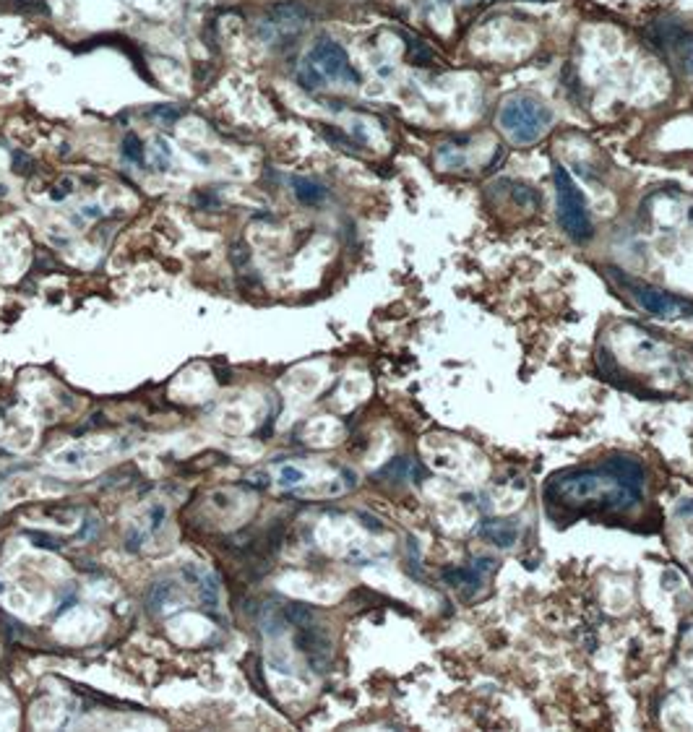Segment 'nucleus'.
I'll use <instances>...</instances> for the list:
<instances>
[{
    "label": "nucleus",
    "mask_w": 693,
    "mask_h": 732,
    "mask_svg": "<svg viewBox=\"0 0 693 732\" xmlns=\"http://www.w3.org/2000/svg\"><path fill=\"white\" fill-rule=\"evenodd\" d=\"M647 472L636 459L612 456L592 469H571L545 485V506L574 516H618L644 495Z\"/></svg>",
    "instance_id": "f257e3e1"
},
{
    "label": "nucleus",
    "mask_w": 693,
    "mask_h": 732,
    "mask_svg": "<svg viewBox=\"0 0 693 732\" xmlns=\"http://www.w3.org/2000/svg\"><path fill=\"white\" fill-rule=\"evenodd\" d=\"M297 81L310 89L318 92L326 89L331 83L339 86H360V74H357L346 50L334 39H318L308 55L302 57L300 71H297Z\"/></svg>",
    "instance_id": "f03ea898"
},
{
    "label": "nucleus",
    "mask_w": 693,
    "mask_h": 732,
    "mask_svg": "<svg viewBox=\"0 0 693 732\" xmlns=\"http://www.w3.org/2000/svg\"><path fill=\"white\" fill-rule=\"evenodd\" d=\"M550 120L553 118L545 104H539L532 97H511L503 102L501 112H498V126L519 147H529L539 141L550 128Z\"/></svg>",
    "instance_id": "7ed1b4c3"
},
{
    "label": "nucleus",
    "mask_w": 693,
    "mask_h": 732,
    "mask_svg": "<svg viewBox=\"0 0 693 732\" xmlns=\"http://www.w3.org/2000/svg\"><path fill=\"white\" fill-rule=\"evenodd\" d=\"M556 193L558 219H560V227L568 232V238L576 240V243L592 238V222H589L586 201H584L581 191L576 188L571 175L565 172L563 167H556Z\"/></svg>",
    "instance_id": "20e7f679"
},
{
    "label": "nucleus",
    "mask_w": 693,
    "mask_h": 732,
    "mask_svg": "<svg viewBox=\"0 0 693 732\" xmlns=\"http://www.w3.org/2000/svg\"><path fill=\"white\" fill-rule=\"evenodd\" d=\"M310 19V11L297 0H282L269 8V16L258 24V37L266 45H287L300 34Z\"/></svg>",
    "instance_id": "39448f33"
},
{
    "label": "nucleus",
    "mask_w": 693,
    "mask_h": 732,
    "mask_svg": "<svg viewBox=\"0 0 693 732\" xmlns=\"http://www.w3.org/2000/svg\"><path fill=\"white\" fill-rule=\"evenodd\" d=\"M623 282H626L628 294L636 300L638 308L647 311L649 316H654V318H680V316H691L693 313L691 300L662 292V290H657V287L644 282H633V279H623Z\"/></svg>",
    "instance_id": "423d86ee"
},
{
    "label": "nucleus",
    "mask_w": 693,
    "mask_h": 732,
    "mask_svg": "<svg viewBox=\"0 0 693 732\" xmlns=\"http://www.w3.org/2000/svg\"><path fill=\"white\" fill-rule=\"evenodd\" d=\"M495 568H498V560L495 558H474L472 563H466V566H456V568H448L443 578L448 581V586H454L462 592V597L466 599H472L483 592L487 581L492 578L495 574Z\"/></svg>",
    "instance_id": "0eeeda50"
},
{
    "label": "nucleus",
    "mask_w": 693,
    "mask_h": 732,
    "mask_svg": "<svg viewBox=\"0 0 693 732\" xmlns=\"http://www.w3.org/2000/svg\"><path fill=\"white\" fill-rule=\"evenodd\" d=\"M485 537L495 545H501V548H511L513 542L519 540L521 534V527L513 519H487V522L480 527Z\"/></svg>",
    "instance_id": "6e6552de"
},
{
    "label": "nucleus",
    "mask_w": 693,
    "mask_h": 732,
    "mask_svg": "<svg viewBox=\"0 0 693 732\" xmlns=\"http://www.w3.org/2000/svg\"><path fill=\"white\" fill-rule=\"evenodd\" d=\"M292 191L297 196V201L305 206H316L326 198V188L310 177H292Z\"/></svg>",
    "instance_id": "1a4fd4ad"
},
{
    "label": "nucleus",
    "mask_w": 693,
    "mask_h": 732,
    "mask_svg": "<svg viewBox=\"0 0 693 732\" xmlns=\"http://www.w3.org/2000/svg\"><path fill=\"white\" fill-rule=\"evenodd\" d=\"M282 615H284V621L290 623V625H297V628H302V625H310V623H313V618H316L313 607H308V604H302V602L284 604Z\"/></svg>",
    "instance_id": "9d476101"
},
{
    "label": "nucleus",
    "mask_w": 693,
    "mask_h": 732,
    "mask_svg": "<svg viewBox=\"0 0 693 732\" xmlns=\"http://www.w3.org/2000/svg\"><path fill=\"white\" fill-rule=\"evenodd\" d=\"M201 586V602L206 610H217L219 607V578L214 574H203L199 581Z\"/></svg>",
    "instance_id": "9b49d317"
},
{
    "label": "nucleus",
    "mask_w": 693,
    "mask_h": 732,
    "mask_svg": "<svg viewBox=\"0 0 693 732\" xmlns=\"http://www.w3.org/2000/svg\"><path fill=\"white\" fill-rule=\"evenodd\" d=\"M120 154H123V159L133 162V165H144V144H141V138L136 133H126L123 144H120Z\"/></svg>",
    "instance_id": "f8f14e48"
},
{
    "label": "nucleus",
    "mask_w": 693,
    "mask_h": 732,
    "mask_svg": "<svg viewBox=\"0 0 693 732\" xmlns=\"http://www.w3.org/2000/svg\"><path fill=\"white\" fill-rule=\"evenodd\" d=\"M173 592H175L173 581H156V584L149 589V595H146L149 610H152V613H156V610H159V607H162V604L167 602L170 597H173Z\"/></svg>",
    "instance_id": "ddd939ff"
},
{
    "label": "nucleus",
    "mask_w": 693,
    "mask_h": 732,
    "mask_svg": "<svg viewBox=\"0 0 693 732\" xmlns=\"http://www.w3.org/2000/svg\"><path fill=\"white\" fill-rule=\"evenodd\" d=\"M282 537H284V527H282V524H274L271 529L266 531V537H264V558L274 555L276 550L282 548Z\"/></svg>",
    "instance_id": "4468645a"
},
{
    "label": "nucleus",
    "mask_w": 693,
    "mask_h": 732,
    "mask_svg": "<svg viewBox=\"0 0 693 732\" xmlns=\"http://www.w3.org/2000/svg\"><path fill=\"white\" fill-rule=\"evenodd\" d=\"M229 261H232L235 269H245V266L250 264V245L243 243V240L232 243V248H229Z\"/></svg>",
    "instance_id": "2eb2a0df"
},
{
    "label": "nucleus",
    "mask_w": 693,
    "mask_h": 732,
    "mask_svg": "<svg viewBox=\"0 0 693 732\" xmlns=\"http://www.w3.org/2000/svg\"><path fill=\"white\" fill-rule=\"evenodd\" d=\"M182 115L180 107H175V104H156V107H152V118H156L159 123H164V126H173V123H177Z\"/></svg>",
    "instance_id": "dca6fc26"
},
{
    "label": "nucleus",
    "mask_w": 693,
    "mask_h": 732,
    "mask_svg": "<svg viewBox=\"0 0 693 732\" xmlns=\"http://www.w3.org/2000/svg\"><path fill=\"white\" fill-rule=\"evenodd\" d=\"M170 159H173V149L164 138H156L154 141V167L156 170H170Z\"/></svg>",
    "instance_id": "f3484780"
},
{
    "label": "nucleus",
    "mask_w": 693,
    "mask_h": 732,
    "mask_svg": "<svg viewBox=\"0 0 693 732\" xmlns=\"http://www.w3.org/2000/svg\"><path fill=\"white\" fill-rule=\"evenodd\" d=\"M27 537L29 540H34L36 548H45V550H60L65 545V540H60V537H53V534H47V531H27Z\"/></svg>",
    "instance_id": "a211bd4d"
},
{
    "label": "nucleus",
    "mask_w": 693,
    "mask_h": 732,
    "mask_svg": "<svg viewBox=\"0 0 693 732\" xmlns=\"http://www.w3.org/2000/svg\"><path fill=\"white\" fill-rule=\"evenodd\" d=\"M34 159L27 156L24 151H13V172L16 175H32L34 172Z\"/></svg>",
    "instance_id": "6ab92c4d"
},
{
    "label": "nucleus",
    "mask_w": 693,
    "mask_h": 732,
    "mask_svg": "<svg viewBox=\"0 0 693 732\" xmlns=\"http://www.w3.org/2000/svg\"><path fill=\"white\" fill-rule=\"evenodd\" d=\"M0 621L6 623V625H0V631H3V636H6L8 641H13L16 636H21V631H24V628H21V623H18V621L8 618L6 613H0Z\"/></svg>",
    "instance_id": "aec40b11"
},
{
    "label": "nucleus",
    "mask_w": 693,
    "mask_h": 732,
    "mask_svg": "<svg viewBox=\"0 0 693 732\" xmlns=\"http://www.w3.org/2000/svg\"><path fill=\"white\" fill-rule=\"evenodd\" d=\"M302 480H305V472H302L300 467H282V485L284 487L300 485Z\"/></svg>",
    "instance_id": "412c9836"
},
{
    "label": "nucleus",
    "mask_w": 693,
    "mask_h": 732,
    "mask_svg": "<svg viewBox=\"0 0 693 732\" xmlns=\"http://www.w3.org/2000/svg\"><path fill=\"white\" fill-rule=\"evenodd\" d=\"M71 193H73V177H63L60 183L55 185V191L50 193V196H53V201H65Z\"/></svg>",
    "instance_id": "4be33fe9"
},
{
    "label": "nucleus",
    "mask_w": 693,
    "mask_h": 732,
    "mask_svg": "<svg viewBox=\"0 0 693 732\" xmlns=\"http://www.w3.org/2000/svg\"><path fill=\"white\" fill-rule=\"evenodd\" d=\"M97 529H100V522H97V519H86L76 537H79V540H89V537L97 534Z\"/></svg>",
    "instance_id": "5701e85b"
},
{
    "label": "nucleus",
    "mask_w": 693,
    "mask_h": 732,
    "mask_svg": "<svg viewBox=\"0 0 693 732\" xmlns=\"http://www.w3.org/2000/svg\"><path fill=\"white\" fill-rule=\"evenodd\" d=\"M196 201H199V206H209V209H219V198L214 196V193H201V196H196Z\"/></svg>",
    "instance_id": "b1692460"
},
{
    "label": "nucleus",
    "mask_w": 693,
    "mask_h": 732,
    "mask_svg": "<svg viewBox=\"0 0 693 732\" xmlns=\"http://www.w3.org/2000/svg\"><path fill=\"white\" fill-rule=\"evenodd\" d=\"M73 604H76V595H73V592H71V595L65 597L63 602L58 604V610H55V618H60V615H63V613H68V610H71Z\"/></svg>",
    "instance_id": "393cba45"
},
{
    "label": "nucleus",
    "mask_w": 693,
    "mask_h": 732,
    "mask_svg": "<svg viewBox=\"0 0 693 732\" xmlns=\"http://www.w3.org/2000/svg\"><path fill=\"white\" fill-rule=\"evenodd\" d=\"M126 548L130 550V553H136V550L141 548V534H138V531H128V537H126Z\"/></svg>",
    "instance_id": "a878e982"
},
{
    "label": "nucleus",
    "mask_w": 693,
    "mask_h": 732,
    "mask_svg": "<svg viewBox=\"0 0 693 732\" xmlns=\"http://www.w3.org/2000/svg\"><path fill=\"white\" fill-rule=\"evenodd\" d=\"M164 522V508L162 506H154V511H152V529H159Z\"/></svg>",
    "instance_id": "bb28decb"
},
{
    "label": "nucleus",
    "mask_w": 693,
    "mask_h": 732,
    "mask_svg": "<svg viewBox=\"0 0 693 732\" xmlns=\"http://www.w3.org/2000/svg\"><path fill=\"white\" fill-rule=\"evenodd\" d=\"M182 576L188 578L191 584H199V581H201V574H199V568H196V566H185V568H182Z\"/></svg>",
    "instance_id": "cd10ccee"
},
{
    "label": "nucleus",
    "mask_w": 693,
    "mask_h": 732,
    "mask_svg": "<svg viewBox=\"0 0 693 732\" xmlns=\"http://www.w3.org/2000/svg\"><path fill=\"white\" fill-rule=\"evenodd\" d=\"M248 485H250V487H255V490H264V487L269 485V477L258 475V477H253V480H248Z\"/></svg>",
    "instance_id": "c85d7f7f"
},
{
    "label": "nucleus",
    "mask_w": 693,
    "mask_h": 732,
    "mask_svg": "<svg viewBox=\"0 0 693 732\" xmlns=\"http://www.w3.org/2000/svg\"><path fill=\"white\" fill-rule=\"evenodd\" d=\"M100 214H102L100 206H89V209H86V217H100Z\"/></svg>",
    "instance_id": "c756f323"
},
{
    "label": "nucleus",
    "mask_w": 693,
    "mask_h": 732,
    "mask_svg": "<svg viewBox=\"0 0 693 732\" xmlns=\"http://www.w3.org/2000/svg\"><path fill=\"white\" fill-rule=\"evenodd\" d=\"M464 3H492V0H464Z\"/></svg>",
    "instance_id": "7c9ffc66"
},
{
    "label": "nucleus",
    "mask_w": 693,
    "mask_h": 732,
    "mask_svg": "<svg viewBox=\"0 0 693 732\" xmlns=\"http://www.w3.org/2000/svg\"><path fill=\"white\" fill-rule=\"evenodd\" d=\"M3 592H6V586H3V581H0V595H3Z\"/></svg>",
    "instance_id": "2f4dec72"
}]
</instances>
